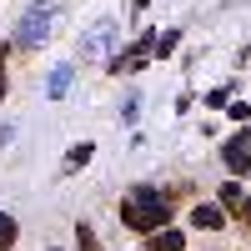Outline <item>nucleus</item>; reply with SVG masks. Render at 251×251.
Segmentation results:
<instances>
[{"mask_svg":"<svg viewBox=\"0 0 251 251\" xmlns=\"http://www.w3.org/2000/svg\"><path fill=\"white\" fill-rule=\"evenodd\" d=\"M226 221V211H221V201L211 206V201H201V206H191V226H201V231H216V226Z\"/></svg>","mask_w":251,"mask_h":251,"instance_id":"obj_7","label":"nucleus"},{"mask_svg":"<svg viewBox=\"0 0 251 251\" xmlns=\"http://www.w3.org/2000/svg\"><path fill=\"white\" fill-rule=\"evenodd\" d=\"M176 35H181V30H166V35L156 40V55H171V50H176Z\"/></svg>","mask_w":251,"mask_h":251,"instance_id":"obj_13","label":"nucleus"},{"mask_svg":"<svg viewBox=\"0 0 251 251\" xmlns=\"http://www.w3.org/2000/svg\"><path fill=\"white\" fill-rule=\"evenodd\" d=\"M216 196H221V211H231V216H241V206H246V196H251V191H246L241 181H226V186H221Z\"/></svg>","mask_w":251,"mask_h":251,"instance_id":"obj_8","label":"nucleus"},{"mask_svg":"<svg viewBox=\"0 0 251 251\" xmlns=\"http://www.w3.org/2000/svg\"><path fill=\"white\" fill-rule=\"evenodd\" d=\"M15 236H20L15 216H10V211H0V251H10V246H15Z\"/></svg>","mask_w":251,"mask_h":251,"instance_id":"obj_10","label":"nucleus"},{"mask_svg":"<svg viewBox=\"0 0 251 251\" xmlns=\"http://www.w3.org/2000/svg\"><path fill=\"white\" fill-rule=\"evenodd\" d=\"M91 156H96V146H91V141H80V146H71V156H66V171H80V166H86Z\"/></svg>","mask_w":251,"mask_h":251,"instance_id":"obj_9","label":"nucleus"},{"mask_svg":"<svg viewBox=\"0 0 251 251\" xmlns=\"http://www.w3.org/2000/svg\"><path fill=\"white\" fill-rule=\"evenodd\" d=\"M55 15H60V0H35V5H30L25 15H20V25H15V46H20V50L40 46V40L50 35Z\"/></svg>","mask_w":251,"mask_h":251,"instance_id":"obj_2","label":"nucleus"},{"mask_svg":"<svg viewBox=\"0 0 251 251\" xmlns=\"http://www.w3.org/2000/svg\"><path fill=\"white\" fill-rule=\"evenodd\" d=\"M231 121H251V106H246V100H236V106H231Z\"/></svg>","mask_w":251,"mask_h":251,"instance_id":"obj_14","label":"nucleus"},{"mask_svg":"<svg viewBox=\"0 0 251 251\" xmlns=\"http://www.w3.org/2000/svg\"><path fill=\"white\" fill-rule=\"evenodd\" d=\"M71 75H75L71 66H55V71H50V96H66V91H71Z\"/></svg>","mask_w":251,"mask_h":251,"instance_id":"obj_11","label":"nucleus"},{"mask_svg":"<svg viewBox=\"0 0 251 251\" xmlns=\"http://www.w3.org/2000/svg\"><path fill=\"white\" fill-rule=\"evenodd\" d=\"M75 241H80V251H100V246H96V231H91V226H86V221H80V226H75Z\"/></svg>","mask_w":251,"mask_h":251,"instance_id":"obj_12","label":"nucleus"},{"mask_svg":"<svg viewBox=\"0 0 251 251\" xmlns=\"http://www.w3.org/2000/svg\"><path fill=\"white\" fill-rule=\"evenodd\" d=\"M0 141H5V131H0Z\"/></svg>","mask_w":251,"mask_h":251,"instance_id":"obj_16","label":"nucleus"},{"mask_svg":"<svg viewBox=\"0 0 251 251\" xmlns=\"http://www.w3.org/2000/svg\"><path fill=\"white\" fill-rule=\"evenodd\" d=\"M241 221H246V226H251V196H246V206H241Z\"/></svg>","mask_w":251,"mask_h":251,"instance_id":"obj_15","label":"nucleus"},{"mask_svg":"<svg viewBox=\"0 0 251 251\" xmlns=\"http://www.w3.org/2000/svg\"><path fill=\"white\" fill-rule=\"evenodd\" d=\"M151 35H156V30H146V35H141L126 55H116V60H111V75H131V71H141L146 60L156 55V40H151Z\"/></svg>","mask_w":251,"mask_h":251,"instance_id":"obj_3","label":"nucleus"},{"mask_svg":"<svg viewBox=\"0 0 251 251\" xmlns=\"http://www.w3.org/2000/svg\"><path fill=\"white\" fill-rule=\"evenodd\" d=\"M221 161H226V171H236V176H246L251 171V131L246 136H231L221 146Z\"/></svg>","mask_w":251,"mask_h":251,"instance_id":"obj_4","label":"nucleus"},{"mask_svg":"<svg viewBox=\"0 0 251 251\" xmlns=\"http://www.w3.org/2000/svg\"><path fill=\"white\" fill-rule=\"evenodd\" d=\"M111 40H116V20H100V25L86 35V46H80V60H91V55H100V50H106L111 46Z\"/></svg>","mask_w":251,"mask_h":251,"instance_id":"obj_5","label":"nucleus"},{"mask_svg":"<svg viewBox=\"0 0 251 251\" xmlns=\"http://www.w3.org/2000/svg\"><path fill=\"white\" fill-rule=\"evenodd\" d=\"M166 216H171V201L161 191H151V186H136V191L121 201V226H131L141 236H151L156 226H166Z\"/></svg>","mask_w":251,"mask_h":251,"instance_id":"obj_1","label":"nucleus"},{"mask_svg":"<svg viewBox=\"0 0 251 251\" xmlns=\"http://www.w3.org/2000/svg\"><path fill=\"white\" fill-rule=\"evenodd\" d=\"M146 251H186V236L176 226H156V231L146 236Z\"/></svg>","mask_w":251,"mask_h":251,"instance_id":"obj_6","label":"nucleus"}]
</instances>
